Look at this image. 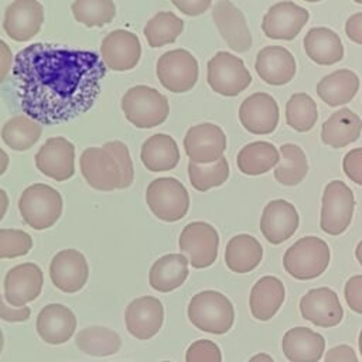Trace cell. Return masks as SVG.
I'll list each match as a JSON object with an SVG mask.
<instances>
[{
  "mask_svg": "<svg viewBox=\"0 0 362 362\" xmlns=\"http://www.w3.org/2000/svg\"><path fill=\"white\" fill-rule=\"evenodd\" d=\"M13 75L25 116L51 126L93 106L106 65L93 51L35 42L14 57Z\"/></svg>",
  "mask_w": 362,
  "mask_h": 362,
  "instance_id": "cell-1",
  "label": "cell"
},
{
  "mask_svg": "<svg viewBox=\"0 0 362 362\" xmlns=\"http://www.w3.org/2000/svg\"><path fill=\"white\" fill-rule=\"evenodd\" d=\"M188 318L198 329L222 335L232 328L235 310L225 294L215 290H204L191 298Z\"/></svg>",
  "mask_w": 362,
  "mask_h": 362,
  "instance_id": "cell-2",
  "label": "cell"
},
{
  "mask_svg": "<svg viewBox=\"0 0 362 362\" xmlns=\"http://www.w3.org/2000/svg\"><path fill=\"white\" fill-rule=\"evenodd\" d=\"M122 110L133 126L153 129L167 120L170 105L168 99L157 89L147 85H136L123 95Z\"/></svg>",
  "mask_w": 362,
  "mask_h": 362,
  "instance_id": "cell-3",
  "label": "cell"
},
{
  "mask_svg": "<svg viewBox=\"0 0 362 362\" xmlns=\"http://www.w3.org/2000/svg\"><path fill=\"white\" fill-rule=\"evenodd\" d=\"M23 221L35 230L51 228L62 214V197L48 184L37 182L27 187L18 198Z\"/></svg>",
  "mask_w": 362,
  "mask_h": 362,
  "instance_id": "cell-4",
  "label": "cell"
},
{
  "mask_svg": "<svg viewBox=\"0 0 362 362\" xmlns=\"http://www.w3.org/2000/svg\"><path fill=\"white\" fill-rule=\"evenodd\" d=\"M329 247L317 236H304L294 242L283 256L284 270L297 280H311L321 276L329 263Z\"/></svg>",
  "mask_w": 362,
  "mask_h": 362,
  "instance_id": "cell-5",
  "label": "cell"
},
{
  "mask_svg": "<svg viewBox=\"0 0 362 362\" xmlns=\"http://www.w3.org/2000/svg\"><path fill=\"white\" fill-rule=\"evenodd\" d=\"M146 202L160 221L177 222L189 209V195L184 184L174 177L153 180L146 189Z\"/></svg>",
  "mask_w": 362,
  "mask_h": 362,
  "instance_id": "cell-6",
  "label": "cell"
},
{
  "mask_svg": "<svg viewBox=\"0 0 362 362\" xmlns=\"http://www.w3.org/2000/svg\"><path fill=\"white\" fill-rule=\"evenodd\" d=\"M206 82L221 96L233 98L250 85L252 75L239 57L218 51L206 64Z\"/></svg>",
  "mask_w": 362,
  "mask_h": 362,
  "instance_id": "cell-7",
  "label": "cell"
},
{
  "mask_svg": "<svg viewBox=\"0 0 362 362\" xmlns=\"http://www.w3.org/2000/svg\"><path fill=\"white\" fill-rule=\"evenodd\" d=\"M355 198L352 189L341 180L329 181L322 194L320 226L322 232L338 236L344 233L354 215Z\"/></svg>",
  "mask_w": 362,
  "mask_h": 362,
  "instance_id": "cell-8",
  "label": "cell"
},
{
  "mask_svg": "<svg viewBox=\"0 0 362 362\" xmlns=\"http://www.w3.org/2000/svg\"><path fill=\"white\" fill-rule=\"evenodd\" d=\"M160 83L170 92L184 93L191 90L198 82L199 66L195 57L184 49L175 48L164 52L156 65Z\"/></svg>",
  "mask_w": 362,
  "mask_h": 362,
  "instance_id": "cell-9",
  "label": "cell"
},
{
  "mask_svg": "<svg viewBox=\"0 0 362 362\" xmlns=\"http://www.w3.org/2000/svg\"><path fill=\"white\" fill-rule=\"evenodd\" d=\"M178 245L194 269H205L216 260L219 235L211 223L195 221L184 226Z\"/></svg>",
  "mask_w": 362,
  "mask_h": 362,
  "instance_id": "cell-10",
  "label": "cell"
},
{
  "mask_svg": "<svg viewBox=\"0 0 362 362\" xmlns=\"http://www.w3.org/2000/svg\"><path fill=\"white\" fill-rule=\"evenodd\" d=\"M81 173L89 187L98 191L122 189V170L116 157L103 146L88 147L79 158Z\"/></svg>",
  "mask_w": 362,
  "mask_h": 362,
  "instance_id": "cell-11",
  "label": "cell"
},
{
  "mask_svg": "<svg viewBox=\"0 0 362 362\" xmlns=\"http://www.w3.org/2000/svg\"><path fill=\"white\" fill-rule=\"evenodd\" d=\"M182 144L189 161L212 164L223 156L226 136L221 126L215 123H199L187 130Z\"/></svg>",
  "mask_w": 362,
  "mask_h": 362,
  "instance_id": "cell-12",
  "label": "cell"
},
{
  "mask_svg": "<svg viewBox=\"0 0 362 362\" xmlns=\"http://www.w3.org/2000/svg\"><path fill=\"white\" fill-rule=\"evenodd\" d=\"M310 13L294 1L273 4L262 20V31L270 40H294L307 24Z\"/></svg>",
  "mask_w": 362,
  "mask_h": 362,
  "instance_id": "cell-13",
  "label": "cell"
},
{
  "mask_svg": "<svg viewBox=\"0 0 362 362\" xmlns=\"http://www.w3.org/2000/svg\"><path fill=\"white\" fill-rule=\"evenodd\" d=\"M35 167L54 181H66L75 174V146L65 137H49L35 154Z\"/></svg>",
  "mask_w": 362,
  "mask_h": 362,
  "instance_id": "cell-14",
  "label": "cell"
},
{
  "mask_svg": "<svg viewBox=\"0 0 362 362\" xmlns=\"http://www.w3.org/2000/svg\"><path fill=\"white\" fill-rule=\"evenodd\" d=\"M44 274L35 263H21L11 267L4 277V298L16 307H24L34 301L42 290Z\"/></svg>",
  "mask_w": 362,
  "mask_h": 362,
  "instance_id": "cell-15",
  "label": "cell"
},
{
  "mask_svg": "<svg viewBox=\"0 0 362 362\" xmlns=\"http://www.w3.org/2000/svg\"><path fill=\"white\" fill-rule=\"evenodd\" d=\"M214 23L228 47L246 52L252 47V33L243 13L229 0H218L212 7Z\"/></svg>",
  "mask_w": 362,
  "mask_h": 362,
  "instance_id": "cell-16",
  "label": "cell"
},
{
  "mask_svg": "<svg viewBox=\"0 0 362 362\" xmlns=\"http://www.w3.org/2000/svg\"><path fill=\"white\" fill-rule=\"evenodd\" d=\"M44 23V7L38 0H14L4 11L3 28L17 41H28L35 37Z\"/></svg>",
  "mask_w": 362,
  "mask_h": 362,
  "instance_id": "cell-17",
  "label": "cell"
},
{
  "mask_svg": "<svg viewBox=\"0 0 362 362\" xmlns=\"http://www.w3.org/2000/svg\"><path fill=\"white\" fill-rule=\"evenodd\" d=\"M279 105L274 98L266 92H255L240 103V124L252 134L273 133L279 124Z\"/></svg>",
  "mask_w": 362,
  "mask_h": 362,
  "instance_id": "cell-18",
  "label": "cell"
},
{
  "mask_svg": "<svg viewBox=\"0 0 362 362\" xmlns=\"http://www.w3.org/2000/svg\"><path fill=\"white\" fill-rule=\"evenodd\" d=\"M49 277L54 286L64 293L72 294L79 291L89 277L86 257L76 249L58 252L49 263Z\"/></svg>",
  "mask_w": 362,
  "mask_h": 362,
  "instance_id": "cell-19",
  "label": "cell"
},
{
  "mask_svg": "<svg viewBox=\"0 0 362 362\" xmlns=\"http://www.w3.org/2000/svg\"><path fill=\"white\" fill-rule=\"evenodd\" d=\"M127 331L137 339L153 338L164 321V307L157 297L141 296L129 303L124 313Z\"/></svg>",
  "mask_w": 362,
  "mask_h": 362,
  "instance_id": "cell-20",
  "label": "cell"
},
{
  "mask_svg": "<svg viewBox=\"0 0 362 362\" xmlns=\"http://www.w3.org/2000/svg\"><path fill=\"white\" fill-rule=\"evenodd\" d=\"M300 313L304 320L322 328L338 325L344 317L339 298L329 287L308 290L300 300Z\"/></svg>",
  "mask_w": 362,
  "mask_h": 362,
  "instance_id": "cell-21",
  "label": "cell"
},
{
  "mask_svg": "<svg viewBox=\"0 0 362 362\" xmlns=\"http://www.w3.org/2000/svg\"><path fill=\"white\" fill-rule=\"evenodd\" d=\"M100 57L106 68L113 71L133 69L141 57L140 40L127 30L110 31L102 40Z\"/></svg>",
  "mask_w": 362,
  "mask_h": 362,
  "instance_id": "cell-22",
  "label": "cell"
},
{
  "mask_svg": "<svg viewBox=\"0 0 362 362\" xmlns=\"http://www.w3.org/2000/svg\"><path fill=\"white\" fill-rule=\"evenodd\" d=\"M300 225L296 206L286 199L270 201L260 218V232L272 245H280L291 238Z\"/></svg>",
  "mask_w": 362,
  "mask_h": 362,
  "instance_id": "cell-23",
  "label": "cell"
},
{
  "mask_svg": "<svg viewBox=\"0 0 362 362\" xmlns=\"http://www.w3.org/2000/svg\"><path fill=\"white\" fill-rule=\"evenodd\" d=\"M255 69L259 78L272 86L288 83L296 75V59L293 54L281 45H267L256 55Z\"/></svg>",
  "mask_w": 362,
  "mask_h": 362,
  "instance_id": "cell-24",
  "label": "cell"
},
{
  "mask_svg": "<svg viewBox=\"0 0 362 362\" xmlns=\"http://www.w3.org/2000/svg\"><path fill=\"white\" fill-rule=\"evenodd\" d=\"M35 327L41 339L51 345H59L74 335L76 317L66 305L51 303L38 313Z\"/></svg>",
  "mask_w": 362,
  "mask_h": 362,
  "instance_id": "cell-25",
  "label": "cell"
},
{
  "mask_svg": "<svg viewBox=\"0 0 362 362\" xmlns=\"http://www.w3.org/2000/svg\"><path fill=\"white\" fill-rule=\"evenodd\" d=\"M281 349L290 362H318L325 349V339L311 328L294 327L284 334Z\"/></svg>",
  "mask_w": 362,
  "mask_h": 362,
  "instance_id": "cell-26",
  "label": "cell"
},
{
  "mask_svg": "<svg viewBox=\"0 0 362 362\" xmlns=\"http://www.w3.org/2000/svg\"><path fill=\"white\" fill-rule=\"evenodd\" d=\"M286 297L284 284L276 276L260 277L250 290L249 307L259 321H269L281 307Z\"/></svg>",
  "mask_w": 362,
  "mask_h": 362,
  "instance_id": "cell-27",
  "label": "cell"
},
{
  "mask_svg": "<svg viewBox=\"0 0 362 362\" xmlns=\"http://www.w3.org/2000/svg\"><path fill=\"white\" fill-rule=\"evenodd\" d=\"M140 160L153 173L174 170L180 163L178 144L170 134L156 133L141 144Z\"/></svg>",
  "mask_w": 362,
  "mask_h": 362,
  "instance_id": "cell-28",
  "label": "cell"
},
{
  "mask_svg": "<svg viewBox=\"0 0 362 362\" xmlns=\"http://www.w3.org/2000/svg\"><path fill=\"white\" fill-rule=\"evenodd\" d=\"M362 132V119L348 107L334 112L321 127V141L341 148L356 141Z\"/></svg>",
  "mask_w": 362,
  "mask_h": 362,
  "instance_id": "cell-29",
  "label": "cell"
},
{
  "mask_svg": "<svg viewBox=\"0 0 362 362\" xmlns=\"http://www.w3.org/2000/svg\"><path fill=\"white\" fill-rule=\"evenodd\" d=\"M188 259L182 253H168L157 259L148 273L151 288L160 293H170L187 280Z\"/></svg>",
  "mask_w": 362,
  "mask_h": 362,
  "instance_id": "cell-30",
  "label": "cell"
},
{
  "mask_svg": "<svg viewBox=\"0 0 362 362\" xmlns=\"http://www.w3.org/2000/svg\"><path fill=\"white\" fill-rule=\"evenodd\" d=\"M307 57L318 65H334L344 58V45L339 35L328 27H314L304 37Z\"/></svg>",
  "mask_w": 362,
  "mask_h": 362,
  "instance_id": "cell-31",
  "label": "cell"
},
{
  "mask_svg": "<svg viewBox=\"0 0 362 362\" xmlns=\"http://www.w3.org/2000/svg\"><path fill=\"white\" fill-rule=\"evenodd\" d=\"M315 89L320 99L328 106H342L355 98L359 89V78L351 69H337L322 76Z\"/></svg>",
  "mask_w": 362,
  "mask_h": 362,
  "instance_id": "cell-32",
  "label": "cell"
},
{
  "mask_svg": "<svg viewBox=\"0 0 362 362\" xmlns=\"http://www.w3.org/2000/svg\"><path fill=\"white\" fill-rule=\"evenodd\" d=\"M263 257L260 242L247 233L229 239L225 249V263L233 273H249L256 269Z\"/></svg>",
  "mask_w": 362,
  "mask_h": 362,
  "instance_id": "cell-33",
  "label": "cell"
},
{
  "mask_svg": "<svg viewBox=\"0 0 362 362\" xmlns=\"http://www.w3.org/2000/svg\"><path fill=\"white\" fill-rule=\"evenodd\" d=\"M280 161L279 150L269 141H253L243 146L236 157V164L245 175H262Z\"/></svg>",
  "mask_w": 362,
  "mask_h": 362,
  "instance_id": "cell-34",
  "label": "cell"
},
{
  "mask_svg": "<svg viewBox=\"0 0 362 362\" xmlns=\"http://www.w3.org/2000/svg\"><path fill=\"white\" fill-rule=\"evenodd\" d=\"M280 161L274 167V180L286 187H294L300 184L308 171L307 157L301 147L297 144H283L279 148Z\"/></svg>",
  "mask_w": 362,
  "mask_h": 362,
  "instance_id": "cell-35",
  "label": "cell"
},
{
  "mask_svg": "<svg viewBox=\"0 0 362 362\" xmlns=\"http://www.w3.org/2000/svg\"><path fill=\"white\" fill-rule=\"evenodd\" d=\"M76 346L90 356H107L116 354L122 346L119 334L106 327H88L75 337Z\"/></svg>",
  "mask_w": 362,
  "mask_h": 362,
  "instance_id": "cell-36",
  "label": "cell"
},
{
  "mask_svg": "<svg viewBox=\"0 0 362 362\" xmlns=\"http://www.w3.org/2000/svg\"><path fill=\"white\" fill-rule=\"evenodd\" d=\"M41 126L28 116H14L1 129V139L7 147L16 151L31 148L41 137Z\"/></svg>",
  "mask_w": 362,
  "mask_h": 362,
  "instance_id": "cell-37",
  "label": "cell"
},
{
  "mask_svg": "<svg viewBox=\"0 0 362 362\" xmlns=\"http://www.w3.org/2000/svg\"><path fill=\"white\" fill-rule=\"evenodd\" d=\"M182 30V18L177 17L173 11H158L146 23L143 33L150 47L160 48L173 44Z\"/></svg>",
  "mask_w": 362,
  "mask_h": 362,
  "instance_id": "cell-38",
  "label": "cell"
},
{
  "mask_svg": "<svg viewBox=\"0 0 362 362\" xmlns=\"http://www.w3.org/2000/svg\"><path fill=\"white\" fill-rule=\"evenodd\" d=\"M318 119L315 100L305 92H296L286 103V123L298 133L310 132Z\"/></svg>",
  "mask_w": 362,
  "mask_h": 362,
  "instance_id": "cell-39",
  "label": "cell"
},
{
  "mask_svg": "<svg viewBox=\"0 0 362 362\" xmlns=\"http://www.w3.org/2000/svg\"><path fill=\"white\" fill-rule=\"evenodd\" d=\"M71 8L75 20L86 27H103L116 16L113 0H74Z\"/></svg>",
  "mask_w": 362,
  "mask_h": 362,
  "instance_id": "cell-40",
  "label": "cell"
},
{
  "mask_svg": "<svg viewBox=\"0 0 362 362\" xmlns=\"http://www.w3.org/2000/svg\"><path fill=\"white\" fill-rule=\"evenodd\" d=\"M188 177L191 185L201 192L222 185L229 177L228 160L222 156L212 164H197L188 163Z\"/></svg>",
  "mask_w": 362,
  "mask_h": 362,
  "instance_id": "cell-41",
  "label": "cell"
},
{
  "mask_svg": "<svg viewBox=\"0 0 362 362\" xmlns=\"http://www.w3.org/2000/svg\"><path fill=\"white\" fill-rule=\"evenodd\" d=\"M33 247L31 236L21 229H0V259L25 256Z\"/></svg>",
  "mask_w": 362,
  "mask_h": 362,
  "instance_id": "cell-42",
  "label": "cell"
},
{
  "mask_svg": "<svg viewBox=\"0 0 362 362\" xmlns=\"http://www.w3.org/2000/svg\"><path fill=\"white\" fill-rule=\"evenodd\" d=\"M105 148H107L117 160L120 170H122V189L127 188L132 185L134 180V168H133V161L130 158V153L127 146L123 141L113 140L107 141L103 144Z\"/></svg>",
  "mask_w": 362,
  "mask_h": 362,
  "instance_id": "cell-43",
  "label": "cell"
},
{
  "mask_svg": "<svg viewBox=\"0 0 362 362\" xmlns=\"http://www.w3.org/2000/svg\"><path fill=\"white\" fill-rule=\"evenodd\" d=\"M185 362H222V354L215 342L198 339L188 346Z\"/></svg>",
  "mask_w": 362,
  "mask_h": 362,
  "instance_id": "cell-44",
  "label": "cell"
},
{
  "mask_svg": "<svg viewBox=\"0 0 362 362\" xmlns=\"http://www.w3.org/2000/svg\"><path fill=\"white\" fill-rule=\"evenodd\" d=\"M342 170L352 182L362 185V147L352 148L345 154Z\"/></svg>",
  "mask_w": 362,
  "mask_h": 362,
  "instance_id": "cell-45",
  "label": "cell"
},
{
  "mask_svg": "<svg viewBox=\"0 0 362 362\" xmlns=\"http://www.w3.org/2000/svg\"><path fill=\"white\" fill-rule=\"evenodd\" d=\"M344 296L348 307L352 311L362 314V274L352 276L345 283Z\"/></svg>",
  "mask_w": 362,
  "mask_h": 362,
  "instance_id": "cell-46",
  "label": "cell"
},
{
  "mask_svg": "<svg viewBox=\"0 0 362 362\" xmlns=\"http://www.w3.org/2000/svg\"><path fill=\"white\" fill-rule=\"evenodd\" d=\"M171 3L185 16L197 17L204 14L209 7L212 0H171Z\"/></svg>",
  "mask_w": 362,
  "mask_h": 362,
  "instance_id": "cell-47",
  "label": "cell"
},
{
  "mask_svg": "<svg viewBox=\"0 0 362 362\" xmlns=\"http://www.w3.org/2000/svg\"><path fill=\"white\" fill-rule=\"evenodd\" d=\"M31 315V308L24 305L20 308H11L8 307L0 294V318L8 322H23L27 321Z\"/></svg>",
  "mask_w": 362,
  "mask_h": 362,
  "instance_id": "cell-48",
  "label": "cell"
},
{
  "mask_svg": "<svg viewBox=\"0 0 362 362\" xmlns=\"http://www.w3.org/2000/svg\"><path fill=\"white\" fill-rule=\"evenodd\" d=\"M324 362H359V361L356 358L355 351L349 345L341 344L327 351Z\"/></svg>",
  "mask_w": 362,
  "mask_h": 362,
  "instance_id": "cell-49",
  "label": "cell"
},
{
  "mask_svg": "<svg viewBox=\"0 0 362 362\" xmlns=\"http://www.w3.org/2000/svg\"><path fill=\"white\" fill-rule=\"evenodd\" d=\"M345 33L352 42L362 45V11L348 17L345 23Z\"/></svg>",
  "mask_w": 362,
  "mask_h": 362,
  "instance_id": "cell-50",
  "label": "cell"
},
{
  "mask_svg": "<svg viewBox=\"0 0 362 362\" xmlns=\"http://www.w3.org/2000/svg\"><path fill=\"white\" fill-rule=\"evenodd\" d=\"M13 64L14 57L10 47L3 40H0V83H3V81L7 78L10 69L13 68Z\"/></svg>",
  "mask_w": 362,
  "mask_h": 362,
  "instance_id": "cell-51",
  "label": "cell"
},
{
  "mask_svg": "<svg viewBox=\"0 0 362 362\" xmlns=\"http://www.w3.org/2000/svg\"><path fill=\"white\" fill-rule=\"evenodd\" d=\"M8 208V195L4 189L0 188V221L4 218Z\"/></svg>",
  "mask_w": 362,
  "mask_h": 362,
  "instance_id": "cell-52",
  "label": "cell"
},
{
  "mask_svg": "<svg viewBox=\"0 0 362 362\" xmlns=\"http://www.w3.org/2000/svg\"><path fill=\"white\" fill-rule=\"evenodd\" d=\"M8 156L7 153L0 147V175H3L8 167Z\"/></svg>",
  "mask_w": 362,
  "mask_h": 362,
  "instance_id": "cell-53",
  "label": "cell"
},
{
  "mask_svg": "<svg viewBox=\"0 0 362 362\" xmlns=\"http://www.w3.org/2000/svg\"><path fill=\"white\" fill-rule=\"evenodd\" d=\"M247 362H274V361H273V358L269 354L260 352V354L253 355Z\"/></svg>",
  "mask_w": 362,
  "mask_h": 362,
  "instance_id": "cell-54",
  "label": "cell"
},
{
  "mask_svg": "<svg viewBox=\"0 0 362 362\" xmlns=\"http://www.w3.org/2000/svg\"><path fill=\"white\" fill-rule=\"evenodd\" d=\"M355 257H356V260L359 262V264L362 266V239H361V242L356 245V249H355Z\"/></svg>",
  "mask_w": 362,
  "mask_h": 362,
  "instance_id": "cell-55",
  "label": "cell"
},
{
  "mask_svg": "<svg viewBox=\"0 0 362 362\" xmlns=\"http://www.w3.org/2000/svg\"><path fill=\"white\" fill-rule=\"evenodd\" d=\"M3 344H4V339H3V332H1V328H0V354L3 351Z\"/></svg>",
  "mask_w": 362,
  "mask_h": 362,
  "instance_id": "cell-56",
  "label": "cell"
},
{
  "mask_svg": "<svg viewBox=\"0 0 362 362\" xmlns=\"http://www.w3.org/2000/svg\"><path fill=\"white\" fill-rule=\"evenodd\" d=\"M359 352L362 355V329H361V334H359Z\"/></svg>",
  "mask_w": 362,
  "mask_h": 362,
  "instance_id": "cell-57",
  "label": "cell"
},
{
  "mask_svg": "<svg viewBox=\"0 0 362 362\" xmlns=\"http://www.w3.org/2000/svg\"><path fill=\"white\" fill-rule=\"evenodd\" d=\"M304 1H308V3H317V1H321V0H304Z\"/></svg>",
  "mask_w": 362,
  "mask_h": 362,
  "instance_id": "cell-58",
  "label": "cell"
},
{
  "mask_svg": "<svg viewBox=\"0 0 362 362\" xmlns=\"http://www.w3.org/2000/svg\"><path fill=\"white\" fill-rule=\"evenodd\" d=\"M355 3H358V4H362V0H354Z\"/></svg>",
  "mask_w": 362,
  "mask_h": 362,
  "instance_id": "cell-59",
  "label": "cell"
},
{
  "mask_svg": "<svg viewBox=\"0 0 362 362\" xmlns=\"http://www.w3.org/2000/svg\"><path fill=\"white\" fill-rule=\"evenodd\" d=\"M161 362H170V361H161Z\"/></svg>",
  "mask_w": 362,
  "mask_h": 362,
  "instance_id": "cell-60",
  "label": "cell"
}]
</instances>
